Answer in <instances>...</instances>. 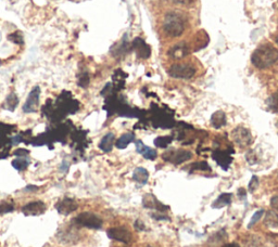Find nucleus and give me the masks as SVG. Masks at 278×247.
<instances>
[{"label":"nucleus","mask_w":278,"mask_h":247,"mask_svg":"<svg viewBox=\"0 0 278 247\" xmlns=\"http://www.w3.org/2000/svg\"><path fill=\"white\" fill-rule=\"evenodd\" d=\"M210 41V38L208 34L204 31H200L197 35H196V40H194V47H193V51H199L201 49H203L206 46H208Z\"/></svg>","instance_id":"nucleus-25"},{"label":"nucleus","mask_w":278,"mask_h":247,"mask_svg":"<svg viewBox=\"0 0 278 247\" xmlns=\"http://www.w3.org/2000/svg\"><path fill=\"white\" fill-rule=\"evenodd\" d=\"M278 61V50L274 46L265 44L257 48L251 56V63L259 70H265Z\"/></svg>","instance_id":"nucleus-4"},{"label":"nucleus","mask_w":278,"mask_h":247,"mask_svg":"<svg viewBox=\"0 0 278 247\" xmlns=\"http://www.w3.org/2000/svg\"><path fill=\"white\" fill-rule=\"evenodd\" d=\"M0 40H1V32H0Z\"/></svg>","instance_id":"nucleus-55"},{"label":"nucleus","mask_w":278,"mask_h":247,"mask_svg":"<svg viewBox=\"0 0 278 247\" xmlns=\"http://www.w3.org/2000/svg\"><path fill=\"white\" fill-rule=\"evenodd\" d=\"M13 155L16 156V158H27L29 155V151L27 149H17L13 152Z\"/></svg>","instance_id":"nucleus-41"},{"label":"nucleus","mask_w":278,"mask_h":247,"mask_svg":"<svg viewBox=\"0 0 278 247\" xmlns=\"http://www.w3.org/2000/svg\"><path fill=\"white\" fill-rule=\"evenodd\" d=\"M106 236L111 240L117 241V242H121L124 244H129L133 241V236L131 231L125 227L111 228L106 231Z\"/></svg>","instance_id":"nucleus-11"},{"label":"nucleus","mask_w":278,"mask_h":247,"mask_svg":"<svg viewBox=\"0 0 278 247\" xmlns=\"http://www.w3.org/2000/svg\"><path fill=\"white\" fill-rule=\"evenodd\" d=\"M238 196L240 198H245L246 197V190L245 189H240L238 190Z\"/></svg>","instance_id":"nucleus-52"},{"label":"nucleus","mask_w":278,"mask_h":247,"mask_svg":"<svg viewBox=\"0 0 278 247\" xmlns=\"http://www.w3.org/2000/svg\"><path fill=\"white\" fill-rule=\"evenodd\" d=\"M186 29V20L176 11L168 12L163 20V31L172 38L181 37Z\"/></svg>","instance_id":"nucleus-5"},{"label":"nucleus","mask_w":278,"mask_h":247,"mask_svg":"<svg viewBox=\"0 0 278 247\" xmlns=\"http://www.w3.org/2000/svg\"><path fill=\"white\" fill-rule=\"evenodd\" d=\"M168 74L176 80H190L196 74V70L189 64L176 63L169 69Z\"/></svg>","instance_id":"nucleus-9"},{"label":"nucleus","mask_w":278,"mask_h":247,"mask_svg":"<svg viewBox=\"0 0 278 247\" xmlns=\"http://www.w3.org/2000/svg\"><path fill=\"white\" fill-rule=\"evenodd\" d=\"M17 105H19V97H17L16 93L11 92L7 97V99H5L2 107L7 111L14 112Z\"/></svg>","instance_id":"nucleus-28"},{"label":"nucleus","mask_w":278,"mask_h":247,"mask_svg":"<svg viewBox=\"0 0 278 247\" xmlns=\"http://www.w3.org/2000/svg\"><path fill=\"white\" fill-rule=\"evenodd\" d=\"M23 142H24V138H23L22 132L11 137V143H12V146H17V144L23 143Z\"/></svg>","instance_id":"nucleus-42"},{"label":"nucleus","mask_w":278,"mask_h":247,"mask_svg":"<svg viewBox=\"0 0 278 247\" xmlns=\"http://www.w3.org/2000/svg\"><path fill=\"white\" fill-rule=\"evenodd\" d=\"M103 110L108 112V116L117 114V115L122 117L139 118L141 117V115H145L146 114L145 111H140L137 107L129 106L125 98L114 91L105 97Z\"/></svg>","instance_id":"nucleus-3"},{"label":"nucleus","mask_w":278,"mask_h":247,"mask_svg":"<svg viewBox=\"0 0 278 247\" xmlns=\"http://www.w3.org/2000/svg\"><path fill=\"white\" fill-rule=\"evenodd\" d=\"M135 144H136V150H137V152L140 155H143L145 159L150 160V161H155L157 159L158 153H157V151L155 149H151L149 147H147L146 144L140 140L136 141Z\"/></svg>","instance_id":"nucleus-21"},{"label":"nucleus","mask_w":278,"mask_h":247,"mask_svg":"<svg viewBox=\"0 0 278 247\" xmlns=\"http://www.w3.org/2000/svg\"><path fill=\"white\" fill-rule=\"evenodd\" d=\"M72 221L76 226L84 227L87 229H93V230H99V229L102 228L103 225L102 219L92 212H83L76 216Z\"/></svg>","instance_id":"nucleus-8"},{"label":"nucleus","mask_w":278,"mask_h":247,"mask_svg":"<svg viewBox=\"0 0 278 247\" xmlns=\"http://www.w3.org/2000/svg\"><path fill=\"white\" fill-rule=\"evenodd\" d=\"M266 105L269 106L271 111L274 113H278V93L272 94L271 97L266 100Z\"/></svg>","instance_id":"nucleus-36"},{"label":"nucleus","mask_w":278,"mask_h":247,"mask_svg":"<svg viewBox=\"0 0 278 247\" xmlns=\"http://www.w3.org/2000/svg\"><path fill=\"white\" fill-rule=\"evenodd\" d=\"M132 50L135 51V53L137 54V57L139 59L145 60V59L150 58V56H151L150 46L148 45L146 41L140 37H136L132 41Z\"/></svg>","instance_id":"nucleus-17"},{"label":"nucleus","mask_w":278,"mask_h":247,"mask_svg":"<svg viewBox=\"0 0 278 247\" xmlns=\"http://www.w3.org/2000/svg\"><path fill=\"white\" fill-rule=\"evenodd\" d=\"M265 224L272 228H278V216L275 212H269L266 214Z\"/></svg>","instance_id":"nucleus-34"},{"label":"nucleus","mask_w":278,"mask_h":247,"mask_svg":"<svg viewBox=\"0 0 278 247\" xmlns=\"http://www.w3.org/2000/svg\"><path fill=\"white\" fill-rule=\"evenodd\" d=\"M115 141V136L112 132H108L105 136L102 137L101 141L99 142V149L102 151L104 153H109L113 149Z\"/></svg>","instance_id":"nucleus-23"},{"label":"nucleus","mask_w":278,"mask_h":247,"mask_svg":"<svg viewBox=\"0 0 278 247\" xmlns=\"http://www.w3.org/2000/svg\"><path fill=\"white\" fill-rule=\"evenodd\" d=\"M16 130L15 125H9L0 122V136H9Z\"/></svg>","instance_id":"nucleus-37"},{"label":"nucleus","mask_w":278,"mask_h":247,"mask_svg":"<svg viewBox=\"0 0 278 247\" xmlns=\"http://www.w3.org/2000/svg\"><path fill=\"white\" fill-rule=\"evenodd\" d=\"M230 203H232V194H230V193H222L214 202H213L212 208L220 209V208L227 206V205H229Z\"/></svg>","instance_id":"nucleus-27"},{"label":"nucleus","mask_w":278,"mask_h":247,"mask_svg":"<svg viewBox=\"0 0 278 247\" xmlns=\"http://www.w3.org/2000/svg\"><path fill=\"white\" fill-rule=\"evenodd\" d=\"M133 179L140 184H146L148 182V179H149V172H148L146 168L138 167L133 172Z\"/></svg>","instance_id":"nucleus-26"},{"label":"nucleus","mask_w":278,"mask_h":247,"mask_svg":"<svg viewBox=\"0 0 278 247\" xmlns=\"http://www.w3.org/2000/svg\"><path fill=\"white\" fill-rule=\"evenodd\" d=\"M173 141V136H163V137H158L153 141L155 146L157 148H161V149H165L168 148L171 143Z\"/></svg>","instance_id":"nucleus-32"},{"label":"nucleus","mask_w":278,"mask_h":247,"mask_svg":"<svg viewBox=\"0 0 278 247\" xmlns=\"http://www.w3.org/2000/svg\"><path fill=\"white\" fill-rule=\"evenodd\" d=\"M131 51H133L132 43H129L128 41L127 35H124L121 41L114 44L110 49V53L112 54V57H114L115 59H122L125 56H127Z\"/></svg>","instance_id":"nucleus-14"},{"label":"nucleus","mask_w":278,"mask_h":247,"mask_svg":"<svg viewBox=\"0 0 278 247\" xmlns=\"http://www.w3.org/2000/svg\"><path fill=\"white\" fill-rule=\"evenodd\" d=\"M246 159H247V162H249L251 165L253 164H256V161H257V156L256 154H254V151H249V152L247 153L246 155Z\"/></svg>","instance_id":"nucleus-45"},{"label":"nucleus","mask_w":278,"mask_h":247,"mask_svg":"<svg viewBox=\"0 0 278 247\" xmlns=\"http://www.w3.org/2000/svg\"><path fill=\"white\" fill-rule=\"evenodd\" d=\"M258 185H259V179H258V177L257 176H252L250 182H249V185H248V190H249L250 192H254V190L258 188Z\"/></svg>","instance_id":"nucleus-43"},{"label":"nucleus","mask_w":278,"mask_h":247,"mask_svg":"<svg viewBox=\"0 0 278 247\" xmlns=\"http://www.w3.org/2000/svg\"><path fill=\"white\" fill-rule=\"evenodd\" d=\"M226 114L223 111H216L211 117V125L213 128L220 129L226 125Z\"/></svg>","instance_id":"nucleus-24"},{"label":"nucleus","mask_w":278,"mask_h":247,"mask_svg":"<svg viewBox=\"0 0 278 247\" xmlns=\"http://www.w3.org/2000/svg\"><path fill=\"white\" fill-rule=\"evenodd\" d=\"M78 208H79L78 202H76L74 198H71V197H64L61 201H59L56 204L57 212L63 216H68L70 214L74 213Z\"/></svg>","instance_id":"nucleus-16"},{"label":"nucleus","mask_w":278,"mask_h":247,"mask_svg":"<svg viewBox=\"0 0 278 247\" xmlns=\"http://www.w3.org/2000/svg\"><path fill=\"white\" fill-rule=\"evenodd\" d=\"M14 210V204L11 201L0 202V215L12 213Z\"/></svg>","instance_id":"nucleus-35"},{"label":"nucleus","mask_w":278,"mask_h":247,"mask_svg":"<svg viewBox=\"0 0 278 247\" xmlns=\"http://www.w3.org/2000/svg\"><path fill=\"white\" fill-rule=\"evenodd\" d=\"M169 1L180 5H190L193 3L194 0H169Z\"/></svg>","instance_id":"nucleus-46"},{"label":"nucleus","mask_w":278,"mask_h":247,"mask_svg":"<svg viewBox=\"0 0 278 247\" xmlns=\"http://www.w3.org/2000/svg\"><path fill=\"white\" fill-rule=\"evenodd\" d=\"M46 204L41 201H34L27 203L22 207V213L25 216H39L46 212Z\"/></svg>","instance_id":"nucleus-18"},{"label":"nucleus","mask_w":278,"mask_h":247,"mask_svg":"<svg viewBox=\"0 0 278 247\" xmlns=\"http://www.w3.org/2000/svg\"><path fill=\"white\" fill-rule=\"evenodd\" d=\"M10 150H11V148H7V149L1 150V152H0V160H4V159L9 158Z\"/></svg>","instance_id":"nucleus-49"},{"label":"nucleus","mask_w":278,"mask_h":247,"mask_svg":"<svg viewBox=\"0 0 278 247\" xmlns=\"http://www.w3.org/2000/svg\"><path fill=\"white\" fill-rule=\"evenodd\" d=\"M274 39H275V43L278 45V33L276 34V36H275V38H274Z\"/></svg>","instance_id":"nucleus-54"},{"label":"nucleus","mask_w":278,"mask_h":247,"mask_svg":"<svg viewBox=\"0 0 278 247\" xmlns=\"http://www.w3.org/2000/svg\"><path fill=\"white\" fill-rule=\"evenodd\" d=\"M80 106V101L74 99L72 92L63 90L55 101L51 99L46 101L45 105L41 107V114L51 124H59L64 122L69 115L78 113Z\"/></svg>","instance_id":"nucleus-1"},{"label":"nucleus","mask_w":278,"mask_h":247,"mask_svg":"<svg viewBox=\"0 0 278 247\" xmlns=\"http://www.w3.org/2000/svg\"><path fill=\"white\" fill-rule=\"evenodd\" d=\"M271 204L274 208H278V196H274L273 198H272Z\"/></svg>","instance_id":"nucleus-51"},{"label":"nucleus","mask_w":278,"mask_h":247,"mask_svg":"<svg viewBox=\"0 0 278 247\" xmlns=\"http://www.w3.org/2000/svg\"><path fill=\"white\" fill-rule=\"evenodd\" d=\"M90 82H91V75L88 73V71L82 70L78 74V86L83 89H86L88 86H90Z\"/></svg>","instance_id":"nucleus-30"},{"label":"nucleus","mask_w":278,"mask_h":247,"mask_svg":"<svg viewBox=\"0 0 278 247\" xmlns=\"http://www.w3.org/2000/svg\"><path fill=\"white\" fill-rule=\"evenodd\" d=\"M191 170H211V167L209 166V164L206 162H199V163H193V164L190 166Z\"/></svg>","instance_id":"nucleus-38"},{"label":"nucleus","mask_w":278,"mask_h":247,"mask_svg":"<svg viewBox=\"0 0 278 247\" xmlns=\"http://www.w3.org/2000/svg\"><path fill=\"white\" fill-rule=\"evenodd\" d=\"M73 128L74 125L71 120H64L62 123L52 124L50 127H47L46 131L43 134L36 137H32L28 144H32L34 147L47 146L50 150H52L55 142H61L62 144L67 143L68 137Z\"/></svg>","instance_id":"nucleus-2"},{"label":"nucleus","mask_w":278,"mask_h":247,"mask_svg":"<svg viewBox=\"0 0 278 247\" xmlns=\"http://www.w3.org/2000/svg\"><path fill=\"white\" fill-rule=\"evenodd\" d=\"M264 210L263 209H260V210H258V212H256L253 214V216H252V218H251V220H250V222H249V225H248V229H251L254 225L257 224V222L262 218V216L264 215Z\"/></svg>","instance_id":"nucleus-39"},{"label":"nucleus","mask_w":278,"mask_h":247,"mask_svg":"<svg viewBox=\"0 0 278 247\" xmlns=\"http://www.w3.org/2000/svg\"><path fill=\"white\" fill-rule=\"evenodd\" d=\"M143 206L146 208L149 209H155L158 210V212L164 213L165 210H169L170 207L167 206V205L162 204L161 202L158 201V198L153 195V194H146L144 200H143Z\"/></svg>","instance_id":"nucleus-19"},{"label":"nucleus","mask_w":278,"mask_h":247,"mask_svg":"<svg viewBox=\"0 0 278 247\" xmlns=\"http://www.w3.org/2000/svg\"><path fill=\"white\" fill-rule=\"evenodd\" d=\"M12 143H11V137L9 136H0V150L12 148Z\"/></svg>","instance_id":"nucleus-40"},{"label":"nucleus","mask_w":278,"mask_h":247,"mask_svg":"<svg viewBox=\"0 0 278 247\" xmlns=\"http://www.w3.org/2000/svg\"><path fill=\"white\" fill-rule=\"evenodd\" d=\"M189 52H190V48H189V46L185 41H182V43L175 45L173 48H171L169 54L175 60H181L187 57Z\"/></svg>","instance_id":"nucleus-20"},{"label":"nucleus","mask_w":278,"mask_h":247,"mask_svg":"<svg viewBox=\"0 0 278 247\" xmlns=\"http://www.w3.org/2000/svg\"><path fill=\"white\" fill-rule=\"evenodd\" d=\"M192 158V153L186 150H170L162 154V159L171 164L180 165Z\"/></svg>","instance_id":"nucleus-10"},{"label":"nucleus","mask_w":278,"mask_h":247,"mask_svg":"<svg viewBox=\"0 0 278 247\" xmlns=\"http://www.w3.org/2000/svg\"><path fill=\"white\" fill-rule=\"evenodd\" d=\"M153 107L155 108H152L151 115L149 116V119L151 120L153 127L162 129L173 128L175 125L173 114H170V112L164 111L156 105H153Z\"/></svg>","instance_id":"nucleus-6"},{"label":"nucleus","mask_w":278,"mask_h":247,"mask_svg":"<svg viewBox=\"0 0 278 247\" xmlns=\"http://www.w3.org/2000/svg\"><path fill=\"white\" fill-rule=\"evenodd\" d=\"M38 189H39V188H38L37 185H31V184H29V185L26 186V188H25L24 190H25V191H29V192H34V191H37Z\"/></svg>","instance_id":"nucleus-50"},{"label":"nucleus","mask_w":278,"mask_h":247,"mask_svg":"<svg viewBox=\"0 0 278 247\" xmlns=\"http://www.w3.org/2000/svg\"><path fill=\"white\" fill-rule=\"evenodd\" d=\"M233 149L227 150H215L212 153V159L214 160L218 165H220L224 170H227L229 165L232 164Z\"/></svg>","instance_id":"nucleus-15"},{"label":"nucleus","mask_w":278,"mask_h":247,"mask_svg":"<svg viewBox=\"0 0 278 247\" xmlns=\"http://www.w3.org/2000/svg\"><path fill=\"white\" fill-rule=\"evenodd\" d=\"M133 141H135V135L132 134V132H127V134L122 135L119 139L116 140L115 142V147L120 150L126 149L128 147L129 143H132Z\"/></svg>","instance_id":"nucleus-29"},{"label":"nucleus","mask_w":278,"mask_h":247,"mask_svg":"<svg viewBox=\"0 0 278 247\" xmlns=\"http://www.w3.org/2000/svg\"><path fill=\"white\" fill-rule=\"evenodd\" d=\"M232 138L234 142L240 148H247L252 143V136L250 130L245 127H241V126L233 130Z\"/></svg>","instance_id":"nucleus-13"},{"label":"nucleus","mask_w":278,"mask_h":247,"mask_svg":"<svg viewBox=\"0 0 278 247\" xmlns=\"http://www.w3.org/2000/svg\"><path fill=\"white\" fill-rule=\"evenodd\" d=\"M8 40L15 45H24V36H23L22 32L16 31L14 33H11L8 35Z\"/></svg>","instance_id":"nucleus-33"},{"label":"nucleus","mask_w":278,"mask_h":247,"mask_svg":"<svg viewBox=\"0 0 278 247\" xmlns=\"http://www.w3.org/2000/svg\"><path fill=\"white\" fill-rule=\"evenodd\" d=\"M134 227L137 231H144L145 230V225L141 220H136L135 224H134Z\"/></svg>","instance_id":"nucleus-47"},{"label":"nucleus","mask_w":278,"mask_h":247,"mask_svg":"<svg viewBox=\"0 0 278 247\" xmlns=\"http://www.w3.org/2000/svg\"><path fill=\"white\" fill-rule=\"evenodd\" d=\"M151 217H152L153 219H156L158 221H160V220H169L170 219L169 216L164 215V213H161V212L153 213V214H151Z\"/></svg>","instance_id":"nucleus-44"},{"label":"nucleus","mask_w":278,"mask_h":247,"mask_svg":"<svg viewBox=\"0 0 278 247\" xmlns=\"http://www.w3.org/2000/svg\"><path fill=\"white\" fill-rule=\"evenodd\" d=\"M127 77V74L124 73L122 70H116L114 72L113 76H112V86H113V89L115 90L116 92H119L120 90L124 89L125 87V80Z\"/></svg>","instance_id":"nucleus-22"},{"label":"nucleus","mask_w":278,"mask_h":247,"mask_svg":"<svg viewBox=\"0 0 278 247\" xmlns=\"http://www.w3.org/2000/svg\"><path fill=\"white\" fill-rule=\"evenodd\" d=\"M29 163H31V162H29V160L26 159V158H17L15 160H13L11 164H12V167L17 171H23L28 167Z\"/></svg>","instance_id":"nucleus-31"},{"label":"nucleus","mask_w":278,"mask_h":247,"mask_svg":"<svg viewBox=\"0 0 278 247\" xmlns=\"http://www.w3.org/2000/svg\"><path fill=\"white\" fill-rule=\"evenodd\" d=\"M40 87L39 86H35L31 92L28 93L27 99L25 101L24 105H23L22 110L26 114H31V113H35L37 111V107L39 105V98H40Z\"/></svg>","instance_id":"nucleus-12"},{"label":"nucleus","mask_w":278,"mask_h":247,"mask_svg":"<svg viewBox=\"0 0 278 247\" xmlns=\"http://www.w3.org/2000/svg\"><path fill=\"white\" fill-rule=\"evenodd\" d=\"M88 130H84L81 128L74 127L70 134L71 139V148L73 149L75 153L83 155L85 152V150L88 148L90 141L87 140Z\"/></svg>","instance_id":"nucleus-7"},{"label":"nucleus","mask_w":278,"mask_h":247,"mask_svg":"<svg viewBox=\"0 0 278 247\" xmlns=\"http://www.w3.org/2000/svg\"><path fill=\"white\" fill-rule=\"evenodd\" d=\"M223 247H240L238 244H236V243H230V244H226V245H224Z\"/></svg>","instance_id":"nucleus-53"},{"label":"nucleus","mask_w":278,"mask_h":247,"mask_svg":"<svg viewBox=\"0 0 278 247\" xmlns=\"http://www.w3.org/2000/svg\"><path fill=\"white\" fill-rule=\"evenodd\" d=\"M69 168H70V163L66 160H63L62 163H61V165H60V171L61 172H67L69 170Z\"/></svg>","instance_id":"nucleus-48"}]
</instances>
